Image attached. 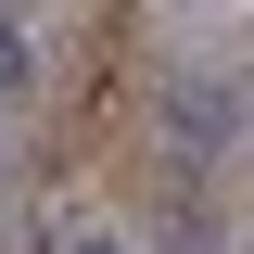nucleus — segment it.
I'll return each instance as SVG.
<instances>
[{"label":"nucleus","mask_w":254,"mask_h":254,"mask_svg":"<svg viewBox=\"0 0 254 254\" xmlns=\"http://www.w3.org/2000/svg\"><path fill=\"white\" fill-rule=\"evenodd\" d=\"M38 76V38H26V13H0V89H26Z\"/></svg>","instance_id":"nucleus-2"},{"label":"nucleus","mask_w":254,"mask_h":254,"mask_svg":"<svg viewBox=\"0 0 254 254\" xmlns=\"http://www.w3.org/2000/svg\"><path fill=\"white\" fill-rule=\"evenodd\" d=\"M229 115H242V102H229L216 76H178V89H165V153L178 165H216L229 153Z\"/></svg>","instance_id":"nucleus-1"},{"label":"nucleus","mask_w":254,"mask_h":254,"mask_svg":"<svg viewBox=\"0 0 254 254\" xmlns=\"http://www.w3.org/2000/svg\"><path fill=\"white\" fill-rule=\"evenodd\" d=\"M64 254H127V242H64Z\"/></svg>","instance_id":"nucleus-3"}]
</instances>
